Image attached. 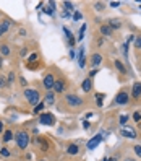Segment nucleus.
Instances as JSON below:
<instances>
[{
  "instance_id": "2",
  "label": "nucleus",
  "mask_w": 141,
  "mask_h": 161,
  "mask_svg": "<svg viewBox=\"0 0 141 161\" xmlns=\"http://www.w3.org/2000/svg\"><path fill=\"white\" fill-rule=\"evenodd\" d=\"M25 98L28 99V103L33 104V106H38L39 101H41V94H39V91L29 90V88H26V90H25Z\"/></svg>"
},
{
  "instance_id": "1",
  "label": "nucleus",
  "mask_w": 141,
  "mask_h": 161,
  "mask_svg": "<svg viewBox=\"0 0 141 161\" xmlns=\"http://www.w3.org/2000/svg\"><path fill=\"white\" fill-rule=\"evenodd\" d=\"M15 140H16L18 148H21V150H26V148H28V145H29V142H31L29 135H28L25 130H20V132H16V137H15Z\"/></svg>"
},
{
  "instance_id": "6",
  "label": "nucleus",
  "mask_w": 141,
  "mask_h": 161,
  "mask_svg": "<svg viewBox=\"0 0 141 161\" xmlns=\"http://www.w3.org/2000/svg\"><path fill=\"white\" fill-rule=\"evenodd\" d=\"M104 140V135L102 134H98L96 137H92V138L89 140V142L86 143V147H88V150H94L96 147H99V143Z\"/></svg>"
},
{
  "instance_id": "33",
  "label": "nucleus",
  "mask_w": 141,
  "mask_h": 161,
  "mask_svg": "<svg viewBox=\"0 0 141 161\" xmlns=\"http://www.w3.org/2000/svg\"><path fill=\"white\" fill-rule=\"evenodd\" d=\"M81 18H83V15L80 13V11H75V13H73V20H75V21H78V20H81Z\"/></svg>"
},
{
  "instance_id": "28",
  "label": "nucleus",
  "mask_w": 141,
  "mask_h": 161,
  "mask_svg": "<svg viewBox=\"0 0 141 161\" xmlns=\"http://www.w3.org/2000/svg\"><path fill=\"white\" fill-rule=\"evenodd\" d=\"M44 11H46V13H47V15H54V11H55V10H54V2H52V3H50V5H49V7H47V8H46V10H44Z\"/></svg>"
},
{
  "instance_id": "8",
  "label": "nucleus",
  "mask_w": 141,
  "mask_h": 161,
  "mask_svg": "<svg viewBox=\"0 0 141 161\" xmlns=\"http://www.w3.org/2000/svg\"><path fill=\"white\" fill-rule=\"evenodd\" d=\"M140 96H141V83L136 82L135 85H133V90H131V98L140 99Z\"/></svg>"
},
{
  "instance_id": "40",
  "label": "nucleus",
  "mask_w": 141,
  "mask_h": 161,
  "mask_svg": "<svg viewBox=\"0 0 141 161\" xmlns=\"http://www.w3.org/2000/svg\"><path fill=\"white\" fill-rule=\"evenodd\" d=\"M118 5H120L118 2H112V3H110V7H114V8H117V7H118Z\"/></svg>"
},
{
  "instance_id": "39",
  "label": "nucleus",
  "mask_w": 141,
  "mask_h": 161,
  "mask_svg": "<svg viewBox=\"0 0 141 161\" xmlns=\"http://www.w3.org/2000/svg\"><path fill=\"white\" fill-rule=\"evenodd\" d=\"M20 83H21L23 86H26L28 83H26V80H25V76H21V78H20Z\"/></svg>"
},
{
  "instance_id": "3",
  "label": "nucleus",
  "mask_w": 141,
  "mask_h": 161,
  "mask_svg": "<svg viewBox=\"0 0 141 161\" xmlns=\"http://www.w3.org/2000/svg\"><path fill=\"white\" fill-rule=\"evenodd\" d=\"M65 101H67L68 106L78 107V106H81V104H83V98H80V96H76V94H67Z\"/></svg>"
},
{
  "instance_id": "5",
  "label": "nucleus",
  "mask_w": 141,
  "mask_h": 161,
  "mask_svg": "<svg viewBox=\"0 0 141 161\" xmlns=\"http://www.w3.org/2000/svg\"><path fill=\"white\" fill-rule=\"evenodd\" d=\"M42 85H44V88H46L47 91H52V90H54V85H55V78H54V75L49 73V75L44 76Z\"/></svg>"
},
{
  "instance_id": "43",
  "label": "nucleus",
  "mask_w": 141,
  "mask_h": 161,
  "mask_svg": "<svg viewBox=\"0 0 141 161\" xmlns=\"http://www.w3.org/2000/svg\"><path fill=\"white\" fill-rule=\"evenodd\" d=\"M96 73H98V70H92V72H91V73H89V78H91V76H94Z\"/></svg>"
},
{
  "instance_id": "36",
  "label": "nucleus",
  "mask_w": 141,
  "mask_h": 161,
  "mask_svg": "<svg viewBox=\"0 0 141 161\" xmlns=\"http://www.w3.org/2000/svg\"><path fill=\"white\" fill-rule=\"evenodd\" d=\"M133 150H135V153H136V155H138L140 158H141V145H136V147L133 148Z\"/></svg>"
},
{
  "instance_id": "27",
  "label": "nucleus",
  "mask_w": 141,
  "mask_h": 161,
  "mask_svg": "<svg viewBox=\"0 0 141 161\" xmlns=\"http://www.w3.org/2000/svg\"><path fill=\"white\" fill-rule=\"evenodd\" d=\"M63 8H65V11L73 10V3H71V2H63Z\"/></svg>"
},
{
  "instance_id": "46",
  "label": "nucleus",
  "mask_w": 141,
  "mask_h": 161,
  "mask_svg": "<svg viewBox=\"0 0 141 161\" xmlns=\"http://www.w3.org/2000/svg\"><path fill=\"white\" fill-rule=\"evenodd\" d=\"M107 161H117L115 158H110V159H107Z\"/></svg>"
},
{
  "instance_id": "12",
  "label": "nucleus",
  "mask_w": 141,
  "mask_h": 161,
  "mask_svg": "<svg viewBox=\"0 0 141 161\" xmlns=\"http://www.w3.org/2000/svg\"><path fill=\"white\" fill-rule=\"evenodd\" d=\"M123 137H127V138H136V130L135 128H122V132H120Z\"/></svg>"
},
{
  "instance_id": "21",
  "label": "nucleus",
  "mask_w": 141,
  "mask_h": 161,
  "mask_svg": "<svg viewBox=\"0 0 141 161\" xmlns=\"http://www.w3.org/2000/svg\"><path fill=\"white\" fill-rule=\"evenodd\" d=\"M54 101H55V94L52 93V91H49L47 96H46V103L44 104H54Z\"/></svg>"
},
{
  "instance_id": "30",
  "label": "nucleus",
  "mask_w": 141,
  "mask_h": 161,
  "mask_svg": "<svg viewBox=\"0 0 141 161\" xmlns=\"http://www.w3.org/2000/svg\"><path fill=\"white\" fill-rule=\"evenodd\" d=\"M135 47L136 49H141V36H136L135 38Z\"/></svg>"
},
{
  "instance_id": "15",
  "label": "nucleus",
  "mask_w": 141,
  "mask_h": 161,
  "mask_svg": "<svg viewBox=\"0 0 141 161\" xmlns=\"http://www.w3.org/2000/svg\"><path fill=\"white\" fill-rule=\"evenodd\" d=\"M81 88H83L84 93H89L91 88H92V82H91V78H86V80H84V82L81 83Z\"/></svg>"
},
{
  "instance_id": "25",
  "label": "nucleus",
  "mask_w": 141,
  "mask_h": 161,
  "mask_svg": "<svg viewBox=\"0 0 141 161\" xmlns=\"http://www.w3.org/2000/svg\"><path fill=\"white\" fill-rule=\"evenodd\" d=\"M44 106H46V104H44V103H39L38 106H34L33 112H34V114H39V111H42V109H44Z\"/></svg>"
},
{
  "instance_id": "13",
  "label": "nucleus",
  "mask_w": 141,
  "mask_h": 161,
  "mask_svg": "<svg viewBox=\"0 0 141 161\" xmlns=\"http://www.w3.org/2000/svg\"><path fill=\"white\" fill-rule=\"evenodd\" d=\"M63 33H65V38L68 39V46L73 47L75 46V38H73V34H71V31L68 29V28H63Z\"/></svg>"
},
{
  "instance_id": "16",
  "label": "nucleus",
  "mask_w": 141,
  "mask_h": 161,
  "mask_svg": "<svg viewBox=\"0 0 141 161\" xmlns=\"http://www.w3.org/2000/svg\"><path fill=\"white\" fill-rule=\"evenodd\" d=\"M100 33H102V36H110L112 33H114V29H112L109 25H102L100 26Z\"/></svg>"
},
{
  "instance_id": "18",
  "label": "nucleus",
  "mask_w": 141,
  "mask_h": 161,
  "mask_svg": "<svg viewBox=\"0 0 141 161\" xmlns=\"http://www.w3.org/2000/svg\"><path fill=\"white\" fill-rule=\"evenodd\" d=\"M109 26L112 28V29H118L120 26H122V23L118 21V20H115V18H112L110 21H109Z\"/></svg>"
},
{
  "instance_id": "34",
  "label": "nucleus",
  "mask_w": 141,
  "mask_h": 161,
  "mask_svg": "<svg viewBox=\"0 0 141 161\" xmlns=\"http://www.w3.org/2000/svg\"><path fill=\"white\" fill-rule=\"evenodd\" d=\"M133 119H135V122H140L141 120V112H135V114H133Z\"/></svg>"
},
{
  "instance_id": "31",
  "label": "nucleus",
  "mask_w": 141,
  "mask_h": 161,
  "mask_svg": "<svg viewBox=\"0 0 141 161\" xmlns=\"http://www.w3.org/2000/svg\"><path fill=\"white\" fill-rule=\"evenodd\" d=\"M5 86H8V82L3 76H0V88H5Z\"/></svg>"
},
{
  "instance_id": "22",
  "label": "nucleus",
  "mask_w": 141,
  "mask_h": 161,
  "mask_svg": "<svg viewBox=\"0 0 141 161\" xmlns=\"http://www.w3.org/2000/svg\"><path fill=\"white\" fill-rule=\"evenodd\" d=\"M0 54H2V55H8L10 54V47L7 46V44H2V46H0Z\"/></svg>"
},
{
  "instance_id": "23",
  "label": "nucleus",
  "mask_w": 141,
  "mask_h": 161,
  "mask_svg": "<svg viewBox=\"0 0 141 161\" xmlns=\"http://www.w3.org/2000/svg\"><path fill=\"white\" fill-rule=\"evenodd\" d=\"M0 155L5 156V158H8V156H11V151L7 147H2V148H0Z\"/></svg>"
},
{
  "instance_id": "45",
  "label": "nucleus",
  "mask_w": 141,
  "mask_h": 161,
  "mask_svg": "<svg viewBox=\"0 0 141 161\" xmlns=\"http://www.w3.org/2000/svg\"><path fill=\"white\" fill-rule=\"evenodd\" d=\"M125 161H136V159H130V158H127V159H125Z\"/></svg>"
},
{
  "instance_id": "41",
  "label": "nucleus",
  "mask_w": 141,
  "mask_h": 161,
  "mask_svg": "<svg viewBox=\"0 0 141 161\" xmlns=\"http://www.w3.org/2000/svg\"><path fill=\"white\" fill-rule=\"evenodd\" d=\"M83 127L88 128V127H89V122H88V120H84V122H83Z\"/></svg>"
},
{
  "instance_id": "19",
  "label": "nucleus",
  "mask_w": 141,
  "mask_h": 161,
  "mask_svg": "<svg viewBox=\"0 0 141 161\" xmlns=\"http://www.w3.org/2000/svg\"><path fill=\"white\" fill-rule=\"evenodd\" d=\"M11 138H13V132H11V130H5V132H3V137H2V140H3V142H10V140Z\"/></svg>"
},
{
  "instance_id": "37",
  "label": "nucleus",
  "mask_w": 141,
  "mask_h": 161,
  "mask_svg": "<svg viewBox=\"0 0 141 161\" xmlns=\"http://www.w3.org/2000/svg\"><path fill=\"white\" fill-rule=\"evenodd\" d=\"M96 10H104V3L98 2V3H96Z\"/></svg>"
},
{
  "instance_id": "44",
  "label": "nucleus",
  "mask_w": 141,
  "mask_h": 161,
  "mask_svg": "<svg viewBox=\"0 0 141 161\" xmlns=\"http://www.w3.org/2000/svg\"><path fill=\"white\" fill-rule=\"evenodd\" d=\"M0 132H3V122L0 120Z\"/></svg>"
},
{
  "instance_id": "17",
  "label": "nucleus",
  "mask_w": 141,
  "mask_h": 161,
  "mask_svg": "<svg viewBox=\"0 0 141 161\" xmlns=\"http://www.w3.org/2000/svg\"><path fill=\"white\" fill-rule=\"evenodd\" d=\"M100 62H102V55H100V54H94L91 57V65L96 67V65H99Z\"/></svg>"
},
{
  "instance_id": "14",
  "label": "nucleus",
  "mask_w": 141,
  "mask_h": 161,
  "mask_svg": "<svg viewBox=\"0 0 141 161\" xmlns=\"http://www.w3.org/2000/svg\"><path fill=\"white\" fill-rule=\"evenodd\" d=\"M84 63H86V57H84V47L81 46L80 47V52H78V65L83 68Z\"/></svg>"
},
{
  "instance_id": "48",
  "label": "nucleus",
  "mask_w": 141,
  "mask_h": 161,
  "mask_svg": "<svg viewBox=\"0 0 141 161\" xmlns=\"http://www.w3.org/2000/svg\"><path fill=\"white\" fill-rule=\"evenodd\" d=\"M41 161H46V159H41Z\"/></svg>"
},
{
  "instance_id": "26",
  "label": "nucleus",
  "mask_w": 141,
  "mask_h": 161,
  "mask_svg": "<svg viewBox=\"0 0 141 161\" xmlns=\"http://www.w3.org/2000/svg\"><path fill=\"white\" fill-rule=\"evenodd\" d=\"M102 99H104V94L102 93L96 94V103H98V106H102Z\"/></svg>"
},
{
  "instance_id": "38",
  "label": "nucleus",
  "mask_w": 141,
  "mask_h": 161,
  "mask_svg": "<svg viewBox=\"0 0 141 161\" xmlns=\"http://www.w3.org/2000/svg\"><path fill=\"white\" fill-rule=\"evenodd\" d=\"M36 59H38V54H31V57L28 59V60H29V62H34Z\"/></svg>"
},
{
  "instance_id": "42",
  "label": "nucleus",
  "mask_w": 141,
  "mask_h": 161,
  "mask_svg": "<svg viewBox=\"0 0 141 161\" xmlns=\"http://www.w3.org/2000/svg\"><path fill=\"white\" fill-rule=\"evenodd\" d=\"M68 17H70V13H68V11H65V10H63V18H68Z\"/></svg>"
},
{
  "instance_id": "11",
  "label": "nucleus",
  "mask_w": 141,
  "mask_h": 161,
  "mask_svg": "<svg viewBox=\"0 0 141 161\" xmlns=\"http://www.w3.org/2000/svg\"><path fill=\"white\" fill-rule=\"evenodd\" d=\"M65 82H62V80H55V85H54V91L55 93H63L65 91Z\"/></svg>"
},
{
  "instance_id": "29",
  "label": "nucleus",
  "mask_w": 141,
  "mask_h": 161,
  "mask_svg": "<svg viewBox=\"0 0 141 161\" xmlns=\"http://www.w3.org/2000/svg\"><path fill=\"white\" fill-rule=\"evenodd\" d=\"M84 31H86V25L81 26V29H80V34H78V41H81V39L84 38Z\"/></svg>"
},
{
  "instance_id": "7",
  "label": "nucleus",
  "mask_w": 141,
  "mask_h": 161,
  "mask_svg": "<svg viewBox=\"0 0 141 161\" xmlns=\"http://www.w3.org/2000/svg\"><path fill=\"white\" fill-rule=\"evenodd\" d=\"M128 101H130V94L127 93V91H120L118 94L115 96V104H127Z\"/></svg>"
},
{
  "instance_id": "4",
  "label": "nucleus",
  "mask_w": 141,
  "mask_h": 161,
  "mask_svg": "<svg viewBox=\"0 0 141 161\" xmlns=\"http://www.w3.org/2000/svg\"><path fill=\"white\" fill-rule=\"evenodd\" d=\"M39 124H42V125H54L55 117L50 114V112H42V114L39 116Z\"/></svg>"
},
{
  "instance_id": "35",
  "label": "nucleus",
  "mask_w": 141,
  "mask_h": 161,
  "mask_svg": "<svg viewBox=\"0 0 141 161\" xmlns=\"http://www.w3.org/2000/svg\"><path fill=\"white\" fill-rule=\"evenodd\" d=\"M7 82H8V85H11V83L15 82V73H13V72H11V73L8 75V80H7Z\"/></svg>"
},
{
  "instance_id": "10",
  "label": "nucleus",
  "mask_w": 141,
  "mask_h": 161,
  "mask_svg": "<svg viewBox=\"0 0 141 161\" xmlns=\"http://www.w3.org/2000/svg\"><path fill=\"white\" fill-rule=\"evenodd\" d=\"M65 151L68 153V155H71V156H75V155H78L80 153V147L76 143H70L68 147L65 148Z\"/></svg>"
},
{
  "instance_id": "24",
  "label": "nucleus",
  "mask_w": 141,
  "mask_h": 161,
  "mask_svg": "<svg viewBox=\"0 0 141 161\" xmlns=\"http://www.w3.org/2000/svg\"><path fill=\"white\" fill-rule=\"evenodd\" d=\"M38 143L42 145V151H47V150H49V145H47V142H44V138H41V137H38Z\"/></svg>"
},
{
  "instance_id": "49",
  "label": "nucleus",
  "mask_w": 141,
  "mask_h": 161,
  "mask_svg": "<svg viewBox=\"0 0 141 161\" xmlns=\"http://www.w3.org/2000/svg\"><path fill=\"white\" fill-rule=\"evenodd\" d=\"M0 161H2V159H0Z\"/></svg>"
},
{
  "instance_id": "9",
  "label": "nucleus",
  "mask_w": 141,
  "mask_h": 161,
  "mask_svg": "<svg viewBox=\"0 0 141 161\" xmlns=\"http://www.w3.org/2000/svg\"><path fill=\"white\" fill-rule=\"evenodd\" d=\"M10 26H11V21H10V20H3V21L0 23V38H2V36L10 29Z\"/></svg>"
},
{
  "instance_id": "32",
  "label": "nucleus",
  "mask_w": 141,
  "mask_h": 161,
  "mask_svg": "<svg viewBox=\"0 0 141 161\" xmlns=\"http://www.w3.org/2000/svg\"><path fill=\"white\" fill-rule=\"evenodd\" d=\"M127 120H128V116H120V125H123V127H125Z\"/></svg>"
},
{
  "instance_id": "47",
  "label": "nucleus",
  "mask_w": 141,
  "mask_h": 161,
  "mask_svg": "<svg viewBox=\"0 0 141 161\" xmlns=\"http://www.w3.org/2000/svg\"><path fill=\"white\" fill-rule=\"evenodd\" d=\"M2 62H3V60H2V57H0V67H2Z\"/></svg>"
},
{
  "instance_id": "20",
  "label": "nucleus",
  "mask_w": 141,
  "mask_h": 161,
  "mask_svg": "<svg viewBox=\"0 0 141 161\" xmlns=\"http://www.w3.org/2000/svg\"><path fill=\"white\" fill-rule=\"evenodd\" d=\"M115 67H117V70H118L120 73H123V75L127 73V68H125V65L120 62V60H115Z\"/></svg>"
}]
</instances>
